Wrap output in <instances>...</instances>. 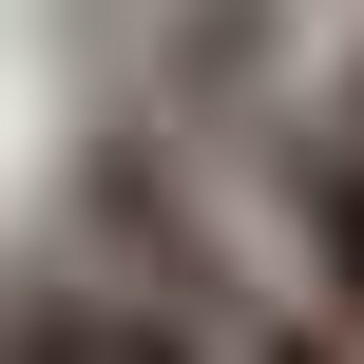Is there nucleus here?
Here are the masks:
<instances>
[{"instance_id":"nucleus-2","label":"nucleus","mask_w":364,"mask_h":364,"mask_svg":"<svg viewBox=\"0 0 364 364\" xmlns=\"http://www.w3.org/2000/svg\"><path fill=\"white\" fill-rule=\"evenodd\" d=\"M250 192H269V269L364 346V134L307 96V115H250Z\"/></svg>"},{"instance_id":"nucleus-1","label":"nucleus","mask_w":364,"mask_h":364,"mask_svg":"<svg viewBox=\"0 0 364 364\" xmlns=\"http://www.w3.org/2000/svg\"><path fill=\"white\" fill-rule=\"evenodd\" d=\"M77 269H96V288H134V307H173L211 364H364L288 269H250V250L211 230V192H192L154 134H115V154H96V192H77Z\"/></svg>"},{"instance_id":"nucleus-4","label":"nucleus","mask_w":364,"mask_h":364,"mask_svg":"<svg viewBox=\"0 0 364 364\" xmlns=\"http://www.w3.org/2000/svg\"><path fill=\"white\" fill-rule=\"evenodd\" d=\"M326 115H346V134H364V38H346V77H326Z\"/></svg>"},{"instance_id":"nucleus-3","label":"nucleus","mask_w":364,"mask_h":364,"mask_svg":"<svg viewBox=\"0 0 364 364\" xmlns=\"http://www.w3.org/2000/svg\"><path fill=\"white\" fill-rule=\"evenodd\" d=\"M0 364H211V346H192L173 307H134V288H96V269L58 250V269L0 288Z\"/></svg>"}]
</instances>
